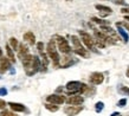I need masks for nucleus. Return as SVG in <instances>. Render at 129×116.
Returning <instances> with one entry per match:
<instances>
[{
  "label": "nucleus",
  "instance_id": "nucleus-1",
  "mask_svg": "<svg viewBox=\"0 0 129 116\" xmlns=\"http://www.w3.org/2000/svg\"><path fill=\"white\" fill-rule=\"evenodd\" d=\"M86 90H88V86L78 81H71L67 84V93L70 96H74L77 94H83Z\"/></svg>",
  "mask_w": 129,
  "mask_h": 116
},
{
  "label": "nucleus",
  "instance_id": "nucleus-2",
  "mask_svg": "<svg viewBox=\"0 0 129 116\" xmlns=\"http://www.w3.org/2000/svg\"><path fill=\"white\" fill-rule=\"evenodd\" d=\"M94 36H95V43L97 44L98 47H101V49H104L107 45H111V44H115V42H113L110 38H108L104 33L102 31H98L95 28L94 31Z\"/></svg>",
  "mask_w": 129,
  "mask_h": 116
},
{
  "label": "nucleus",
  "instance_id": "nucleus-3",
  "mask_svg": "<svg viewBox=\"0 0 129 116\" xmlns=\"http://www.w3.org/2000/svg\"><path fill=\"white\" fill-rule=\"evenodd\" d=\"M46 52H47V54H49V57L52 59L53 64H55L56 66L58 65L60 57H59L58 51H57V46H56V40H55V38L51 39L50 42H49V44H47V46H46Z\"/></svg>",
  "mask_w": 129,
  "mask_h": 116
},
{
  "label": "nucleus",
  "instance_id": "nucleus-4",
  "mask_svg": "<svg viewBox=\"0 0 129 116\" xmlns=\"http://www.w3.org/2000/svg\"><path fill=\"white\" fill-rule=\"evenodd\" d=\"M71 42H72V45H74V51L76 54H78L81 57L86 58L89 56L86 49H84L82 44H81V39L77 37V36H71Z\"/></svg>",
  "mask_w": 129,
  "mask_h": 116
},
{
  "label": "nucleus",
  "instance_id": "nucleus-5",
  "mask_svg": "<svg viewBox=\"0 0 129 116\" xmlns=\"http://www.w3.org/2000/svg\"><path fill=\"white\" fill-rule=\"evenodd\" d=\"M55 40H56V45L58 46V50L62 52V53H70L71 51V47L70 45H69V43H68V40L64 37H62V36H56L55 37Z\"/></svg>",
  "mask_w": 129,
  "mask_h": 116
},
{
  "label": "nucleus",
  "instance_id": "nucleus-6",
  "mask_svg": "<svg viewBox=\"0 0 129 116\" xmlns=\"http://www.w3.org/2000/svg\"><path fill=\"white\" fill-rule=\"evenodd\" d=\"M79 36H81V39L82 42L84 43V45L86 46V49L96 52V46H95V40L92 39V37L85 31H79Z\"/></svg>",
  "mask_w": 129,
  "mask_h": 116
},
{
  "label": "nucleus",
  "instance_id": "nucleus-7",
  "mask_svg": "<svg viewBox=\"0 0 129 116\" xmlns=\"http://www.w3.org/2000/svg\"><path fill=\"white\" fill-rule=\"evenodd\" d=\"M100 30H101L104 35L108 37V38H110L113 42H117L118 39H120V37H118V35L116 33V31L115 30H113L110 26H107V25H101V27H100Z\"/></svg>",
  "mask_w": 129,
  "mask_h": 116
},
{
  "label": "nucleus",
  "instance_id": "nucleus-8",
  "mask_svg": "<svg viewBox=\"0 0 129 116\" xmlns=\"http://www.w3.org/2000/svg\"><path fill=\"white\" fill-rule=\"evenodd\" d=\"M46 101L47 103H51V104H56V105H59V104H63L65 102V97L62 96V95H50V96L46 97Z\"/></svg>",
  "mask_w": 129,
  "mask_h": 116
},
{
  "label": "nucleus",
  "instance_id": "nucleus-9",
  "mask_svg": "<svg viewBox=\"0 0 129 116\" xmlns=\"http://www.w3.org/2000/svg\"><path fill=\"white\" fill-rule=\"evenodd\" d=\"M89 81H90V83H92L95 85H100L104 81V76L101 72H92V74L90 75Z\"/></svg>",
  "mask_w": 129,
  "mask_h": 116
},
{
  "label": "nucleus",
  "instance_id": "nucleus-10",
  "mask_svg": "<svg viewBox=\"0 0 129 116\" xmlns=\"http://www.w3.org/2000/svg\"><path fill=\"white\" fill-rule=\"evenodd\" d=\"M82 110H83V107H81V105H69V107H67L64 109V112L68 116H76Z\"/></svg>",
  "mask_w": 129,
  "mask_h": 116
},
{
  "label": "nucleus",
  "instance_id": "nucleus-11",
  "mask_svg": "<svg viewBox=\"0 0 129 116\" xmlns=\"http://www.w3.org/2000/svg\"><path fill=\"white\" fill-rule=\"evenodd\" d=\"M65 102L70 105H81L84 102V98L79 95H74V96H70L68 100H65Z\"/></svg>",
  "mask_w": 129,
  "mask_h": 116
},
{
  "label": "nucleus",
  "instance_id": "nucleus-12",
  "mask_svg": "<svg viewBox=\"0 0 129 116\" xmlns=\"http://www.w3.org/2000/svg\"><path fill=\"white\" fill-rule=\"evenodd\" d=\"M95 7H96V10H98L100 16H101L102 18H104V17L109 16V14L113 13V10L110 7H108V6H104V5H95Z\"/></svg>",
  "mask_w": 129,
  "mask_h": 116
},
{
  "label": "nucleus",
  "instance_id": "nucleus-13",
  "mask_svg": "<svg viewBox=\"0 0 129 116\" xmlns=\"http://www.w3.org/2000/svg\"><path fill=\"white\" fill-rule=\"evenodd\" d=\"M11 68V63H10V59L8 58H0V72L4 74L6 72L8 69Z\"/></svg>",
  "mask_w": 129,
  "mask_h": 116
},
{
  "label": "nucleus",
  "instance_id": "nucleus-14",
  "mask_svg": "<svg viewBox=\"0 0 129 116\" xmlns=\"http://www.w3.org/2000/svg\"><path fill=\"white\" fill-rule=\"evenodd\" d=\"M30 52H28V49L26 45H24V44H20L19 46H18V57L20 58V59H23L26 54H28Z\"/></svg>",
  "mask_w": 129,
  "mask_h": 116
},
{
  "label": "nucleus",
  "instance_id": "nucleus-15",
  "mask_svg": "<svg viewBox=\"0 0 129 116\" xmlns=\"http://www.w3.org/2000/svg\"><path fill=\"white\" fill-rule=\"evenodd\" d=\"M24 40L25 42H27V43H30V45H33L36 43V36L33 35V32H26V33H24Z\"/></svg>",
  "mask_w": 129,
  "mask_h": 116
},
{
  "label": "nucleus",
  "instance_id": "nucleus-16",
  "mask_svg": "<svg viewBox=\"0 0 129 116\" xmlns=\"http://www.w3.org/2000/svg\"><path fill=\"white\" fill-rule=\"evenodd\" d=\"M8 105L11 107L13 111H25V105L21 103H16V102H10Z\"/></svg>",
  "mask_w": 129,
  "mask_h": 116
},
{
  "label": "nucleus",
  "instance_id": "nucleus-17",
  "mask_svg": "<svg viewBox=\"0 0 129 116\" xmlns=\"http://www.w3.org/2000/svg\"><path fill=\"white\" fill-rule=\"evenodd\" d=\"M6 52H7V57L12 63L16 62V57H14V52L12 50V47L10 45H6Z\"/></svg>",
  "mask_w": 129,
  "mask_h": 116
},
{
  "label": "nucleus",
  "instance_id": "nucleus-18",
  "mask_svg": "<svg viewBox=\"0 0 129 116\" xmlns=\"http://www.w3.org/2000/svg\"><path fill=\"white\" fill-rule=\"evenodd\" d=\"M116 26H117V31H118V33L122 36V38H123V40L124 42H128V39H129V37H128V33L124 31V28H122L120 25H117L116 24Z\"/></svg>",
  "mask_w": 129,
  "mask_h": 116
},
{
  "label": "nucleus",
  "instance_id": "nucleus-19",
  "mask_svg": "<svg viewBox=\"0 0 129 116\" xmlns=\"http://www.w3.org/2000/svg\"><path fill=\"white\" fill-rule=\"evenodd\" d=\"M10 46L13 49V50H18V46H19V43H18V40H17L14 37H12L11 39H10Z\"/></svg>",
  "mask_w": 129,
  "mask_h": 116
},
{
  "label": "nucleus",
  "instance_id": "nucleus-20",
  "mask_svg": "<svg viewBox=\"0 0 129 116\" xmlns=\"http://www.w3.org/2000/svg\"><path fill=\"white\" fill-rule=\"evenodd\" d=\"M45 108H46L47 110H50V111H57V110H58V105L46 103V104H45Z\"/></svg>",
  "mask_w": 129,
  "mask_h": 116
},
{
  "label": "nucleus",
  "instance_id": "nucleus-21",
  "mask_svg": "<svg viewBox=\"0 0 129 116\" xmlns=\"http://www.w3.org/2000/svg\"><path fill=\"white\" fill-rule=\"evenodd\" d=\"M103 102H97L96 103V107H95V109H96V111L97 112H100V111H102L103 110Z\"/></svg>",
  "mask_w": 129,
  "mask_h": 116
},
{
  "label": "nucleus",
  "instance_id": "nucleus-22",
  "mask_svg": "<svg viewBox=\"0 0 129 116\" xmlns=\"http://www.w3.org/2000/svg\"><path fill=\"white\" fill-rule=\"evenodd\" d=\"M0 116H18V115H16L14 112H11V111H3L0 114Z\"/></svg>",
  "mask_w": 129,
  "mask_h": 116
},
{
  "label": "nucleus",
  "instance_id": "nucleus-23",
  "mask_svg": "<svg viewBox=\"0 0 129 116\" xmlns=\"http://www.w3.org/2000/svg\"><path fill=\"white\" fill-rule=\"evenodd\" d=\"M37 49H38V51H39V53L40 52H44V44L42 42H39L38 44H37Z\"/></svg>",
  "mask_w": 129,
  "mask_h": 116
},
{
  "label": "nucleus",
  "instance_id": "nucleus-24",
  "mask_svg": "<svg viewBox=\"0 0 129 116\" xmlns=\"http://www.w3.org/2000/svg\"><path fill=\"white\" fill-rule=\"evenodd\" d=\"M91 20L92 21H95V23H97V24H100V25H106V23L103 21V20H101V19H98V18H91Z\"/></svg>",
  "mask_w": 129,
  "mask_h": 116
},
{
  "label": "nucleus",
  "instance_id": "nucleus-25",
  "mask_svg": "<svg viewBox=\"0 0 129 116\" xmlns=\"http://www.w3.org/2000/svg\"><path fill=\"white\" fill-rule=\"evenodd\" d=\"M0 95H1V96L7 95V90H6V88H0Z\"/></svg>",
  "mask_w": 129,
  "mask_h": 116
},
{
  "label": "nucleus",
  "instance_id": "nucleus-26",
  "mask_svg": "<svg viewBox=\"0 0 129 116\" xmlns=\"http://www.w3.org/2000/svg\"><path fill=\"white\" fill-rule=\"evenodd\" d=\"M125 103H127V100H125V98H122V100L118 102V105H120V107H124Z\"/></svg>",
  "mask_w": 129,
  "mask_h": 116
},
{
  "label": "nucleus",
  "instance_id": "nucleus-27",
  "mask_svg": "<svg viewBox=\"0 0 129 116\" xmlns=\"http://www.w3.org/2000/svg\"><path fill=\"white\" fill-rule=\"evenodd\" d=\"M5 107H6V102L0 100V109H5Z\"/></svg>",
  "mask_w": 129,
  "mask_h": 116
},
{
  "label": "nucleus",
  "instance_id": "nucleus-28",
  "mask_svg": "<svg viewBox=\"0 0 129 116\" xmlns=\"http://www.w3.org/2000/svg\"><path fill=\"white\" fill-rule=\"evenodd\" d=\"M114 3H115V4H120V5H125V3L124 1H123V0H114Z\"/></svg>",
  "mask_w": 129,
  "mask_h": 116
},
{
  "label": "nucleus",
  "instance_id": "nucleus-29",
  "mask_svg": "<svg viewBox=\"0 0 129 116\" xmlns=\"http://www.w3.org/2000/svg\"><path fill=\"white\" fill-rule=\"evenodd\" d=\"M121 93L129 94V89H128V88H125V86H122V88H121Z\"/></svg>",
  "mask_w": 129,
  "mask_h": 116
},
{
  "label": "nucleus",
  "instance_id": "nucleus-30",
  "mask_svg": "<svg viewBox=\"0 0 129 116\" xmlns=\"http://www.w3.org/2000/svg\"><path fill=\"white\" fill-rule=\"evenodd\" d=\"M121 12H122V13H129V7H127V8H122Z\"/></svg>",
  "mask_w": 129,
  "mask_h": 116
},
{
  "label": "nucleus",
  "instance_id": "nucleus-31",
  "mask_svg": "<svg viewBox=\"0 0 129 116\" xmlns=\"http://www.w3.org/2000/svg\"><path fill=\"white\" fill-rule=\"evenodd\" d=\"M111 116H121V114H118V112H114Z\"/></svg>",
  "mask_w": 129,
  "mask_h": 116
},
{
  "label": "nucleus",
  "instance_id": "nucleus-32",
  "mask_svg": "<svg viewBox=\"0 0 129 116\" xmlns=\"http://www.w3.org/2000/svg\"><path fill=\"white\" fill-rule=\"evenodd\" d=\"M3 57V50H1V47H0V58Z\"/></svg>",
  "mask_w": 129,
  "mask_h": 116
},
{
  "label": "nucleus",
  "instance_id": "nucleus-33",
  "mask_svg": "<svg viewBox=\"0 0 129 116\" xmlns=\"http://www.w3.org/2000/svg\"><path fill=\"white\" fill-rule=\"evenodd\" d=\"M127 76H128V77H129V69L127 70Z\"/></svg>",
  "mask_w": 129,
  "mask_h": 116
},
{
  "label": "nucleus",
  "instance_id": "nucleus-34",
  "mask_svg": "<svg viewBox=\"0 0 129 116\" xmlns=\"http://www.w3.org/2000/svg\"><path fill=\"white\" fill-rule=\"evenodd\" d=\"M67 1H72V0H67Z\"/></svg>",
  "mask_w": 129,
  "mask_h": 116
}]
</instances>
